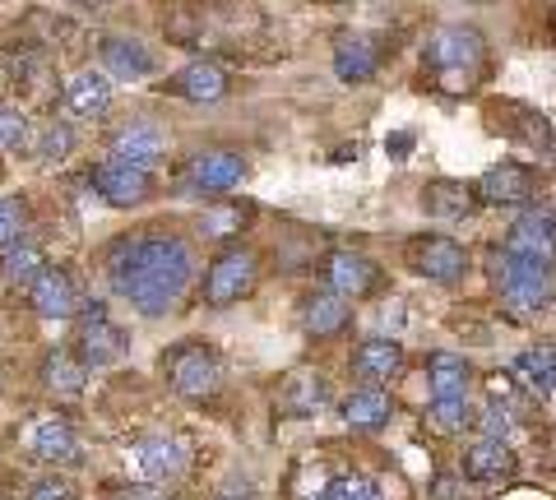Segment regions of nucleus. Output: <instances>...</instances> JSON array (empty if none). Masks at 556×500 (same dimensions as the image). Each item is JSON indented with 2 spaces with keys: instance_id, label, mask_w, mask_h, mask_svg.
I'll return each instance as SVG.
<instances>
[{
  "instance_id": "1",
  "label": "nucleus",
  "mask_w": 556,
  "mask_h": 500,
  "mask_svg": "<svg viewBox=\"0 0 556 500\" xmlns=\"http://www.w3.org/2000/svg\"><path fill=\"white\" fill-rule=\"evenodd\" d=\"M108 279L121 302H130L139 316H167L186 297L195 279V251L177 232H139L112 246Z\"/></svg>"
},
{
  "instance_id": "2",
  "label": "nucleus",
  "mask_w": 556,
  "mask_h": 500,
  "mask_svg": "<svg viewBox=\"0 0 556 500\" xmlns=\"http://www.w3.org/2000/svg\"><path fill=\"white\" fill-rule=\"evenodd\" d=\"M492 279L501 287V306H506L515 320L538 316V310L556 297V265H547V260H525V255L501 251L492 260Z\"/></svg>"
},
{
  "instance_id": "3",
  "label": "nucleus",
  "mask_w": 556,
  "mask_h": 500,
  "mask_svg": "<svg viewBox=\"0 0 556 500\" xmlns=\"http://www.w3.org/2000/svg\"><path fill=\"white\" fill-rule=\"evenodd\" d=\"M422 61L445 79V89H468V79H473V70L482 65V33L464 28V24L437 28L427 38Z\"/></svg>"
},
{
  "instance_id": "4",
  "label": "nucleus",
  "mask_w": 556,
  "mask_h": 500,
  "mask_svg": "<svg viewBox=\"0 0 556 500\" xmlns=\"http://www.w3.org/2000/svg\"><path fill=\"white\" fill-rule=\"evenodd\" d=\"M163 375L181 399H204V394L218 389V357L208 352L200 338H190L163 357Z\"/></svg>"
},
{
  "instance_id": "5",
  "label": "nucleus",
  "mask_w": 556,
  "mask_h": 500,
  "mask_svg": "<svg viewBox=\"0 0 556 500\" xmlns=\"http://www.w3.org/2000/svg\"><path fill=\"white\" fill-rule=\"evenodd\" d=\"M255 279H260L255 251H247V246L223 251L218 260L204 269V302L208 306H232V302H241L255 287Z\"/></svg>"
},
{
  "instance_id": "6",
  "label": "nucleus",
  "mask_w": 556,
  "mask_h": 500,
  "mask_svg": "<svg viewBox=\"0 0 556 500\" xmlns=\"http://www.w3.org/2000/svg\"><path fill=\"white\" fill-rule=\"evenodd\" d=\"M408 269L431 283H455L468 273V251L455 236H417L408 241Z\"/></svg>"
},
{
  "instance_id": "7",
  "label": "nucleus",
  "mask_w": 556,
  "mask_h": 500,
  "mask_svg": "<svg viewBox=\"0 0 556 500\" xmlns=\"http://www.w3.org/2000/svg\"><path fill=\"white\" fill-rule=\"evenodd\" d=\"M75 348H79V361L84 367H116L126 357V334L116 330L108 320V310L98 302L79 316V334H75Z\"/></svg>"
},
{
  "instance_id": "8",
  "label": "nucleus",
  "mask_w": 556,
  "mask_h": 500,
  "mask_svg": "<svg viewBox=\"0 0 556 500\" xmlns=\"http://www.w3.org/2000/svg\"><path fill=\"white\" fill-rule=\"evenodd\" d=\"M93 185L98 195L112 204V209H135V204H144L153 195V177L144 167H130L121 158H108L93 167Z\"/></svg>"
},
{
  "instance_id": "9",
  "label": "nucleus",
  "mask_w": 556,
  "mask_h": 500,
  "mask_svg": "<svg viewBox=\"0 0 556 500\" xmlns=\"http://www.w3.org/2000/svg\"><path fill=\"white\" fill-rule=\"evenodd\" d=\"M130 463L149 487H163V482H177L186 473L190 454H186V445L172 440V436H144V440L130 445Z\"/></svg>"
},
{
  "instance_id": "10",
  "label": "nucleus",
  "mask_w": 556,
  "mask_h": 500,
  "mask_svg": "<svg viewBox=\"0 0 556 500\" xmlns=\"http://www.w3.org/2000/svg\"><path fill=\"white\" fill-rule=\"evenodd\" d=\"M506 251H510V255H525V260H547V265H556V214L529 209V214L510 228Z\"/></svg>"
},
{
  "instance_id": "11",
  "label": "nucleus",
  "mask_w": 556,
  "mask_h": 500,
  "mask_svg": "<svg viewBox=\"0 0 556 500\" xmlns=\"http://www.w3.org/2000/svg\"><path fill=\"white\" fill-rule=\"evenodd\" d=\"M380 279V269L367 260V255H357V251H334L325 260V283L334 297L343 302H353V297H367V292L376 287Z\"/></svg>"
},
{
  "instance_id": "12",
  "label": "nucleus",
  "mask_w": 556,
  "mask_h": 500,
  "mask_svg": "<svg viewBox=\"0 0 556 500\" xmlns=\"http://www.w3.org/2000/svg\"><path fill=\"white\" fill-rule=\"evenodd\" d=\"M167 153V134L163 126H153V120H130V126H121L112 134V158L130 163V167H153Z\"/></svg>"
},
{
  "instance_id": "13",
  "label": "nucleus",
  "mask_w": 556,
  "mask_h": 500,
  "mask_svg": "<svg viewBox=\"0 0 556 500\" xmlns=\"http://www.w3.org/2000/svg\"><path fill=\"white\" fill-rule=\"evenodd\" d=\"M163 93L181 98V102H218L228 93V75H223V65H214V61H190L163 84Z\"/></svg>"
},
{
  "instance_id": "14",
  "label": "nucleus",
  "mask_w": 556,
  "mask_h": 500,
  "mask_svg": "<svg viewBox=\"0 0 556 500\" xmlns=\"http://www.w3.org/2000/svg\"><path fill=\"white\" fill-rule=\"evenodd\" d=\"M473 191L482 204H525L533 195V171L525 163H496L482 171V181Z\"/></svg>"
},
{
  "instance_id": "15",
  "label": "nucleus",
  "mask_w": 556,
  "mask_h": 500,
  "mask_svg": "<svg viewBox=\"0 0 556 500\" xmlns=\"http://www.w3.org/2000/svg\"><path fill=\"white\" fill-rule=\"evenodd\" d=\"M247 181V163H241V153H200L195 163H190V185H200L208 195H223V191H237V185Z\"/></svg>"
},
{
  "instance_id": "16",
  "label": "nucleus",
  "mask_w": 556,
  "mask_h": 500,
  "mask_svg": "<svg viewBox=\"0 0 556 500\" xmlns=\"http://www.w3.org/2000/svg\"><path fill=\"white\" fill-rule=\"evenodd\" d=\"M399 367H404V343H394V338H367L353 352V371H357V381H367V389H380L386 381H394Z\"/></svg>"
},
{
  "instance_id": "17",
  "label": "nucleus",
  "mask_w": 556,
  "mask_h": 500,
  "mask_svg": "<svg viewBox=\"0 0 556 500\" xmlns=\"http://www.w3.org/2000/svg\"><path fill=\"white\" fill-rule=\"evenodd\" d=\"M427 381H431L437 403H464L468 389H473V367H468V357H459V352H431Z\"/></svg>"
},
{
  "instance_id": "18",
  "label": "nucleus",
  "mask_w": 556,
  "mask_h": 500,
  "mask_svg": "<svg viewBox=\"0 0 556 500\" xmlns=\"http://www.w3.org/2000/svg\"><path fill=\"white\" fill-rule=\"evenodd\" d=\"M28 302L47 320H70L79 310V292H75V279H70L65 269H47L42 279L28 287Z\"/></svg>"
},
{
  "instance_id": "19",
  "label": "nucleus",
  "mask_w": 556,
  "mask_h": 500,
  "mask_svg": "<svg viewBox=\"0 0 556 500\" xmlns=\"http://www.w3.org/2000/svg\"><path fill=\"white\" fill-rule=\"evenodd\" d=\"M28 454L33 459H42V463H70L79 454V445H75V426H70L65 418H38L28 426Z\"/></svg>"
},
{
  "instance_id": "20",
  "label": "nucleus",
  "mask_w": 556,
  "mask_h": 500,
  "mask_svg": "<svg viewBox=\"0 0 556 500\" xmlns=\"http://www.w3.org/2000/svg\"><path fill=\"white\" fill-rule=\"evenodd\" d=\"M510 381L525 394H533V399H547L556 389V343H538V348L519 352L510 367Z\"/></svg>"
},
{
  "instance_id": "21",
  "label": "nucleus",
  "mask_w": 556,
  "mask_h": 500,
  "mask_svg": "<svg viewBox=\"0 0 556 500\" xmlns=\"http://www.w3.org/2000/svg\"><path fill=\"white\" fill-rule=\"evenodd\" d=\"M464 473L473 477V482H506L515 473V450H510V440H468V450H464Z\"/></svg>"
},
{
  "instance_id": "22",
  "label": "nucleus",
  "mask_w": 556,
  "mask_h": 500,
  "mask_svg": "<svg viewBox=\"0 0 556 500\" xmlns=\"http://www.w3.org/2000/svg\"><path fill=\"white\" fill-rule=\"evenodd\" d=\"M61 98H65V107L75 112V116H84V120H89V116H102V112L112 107V79L102 75V70H79L75 79L65 84V93H61Z\"/></svg>"
},
{
  "instance_id": "23",
  "label": "nucleus",
  "mask_w": 556,
  "mask_h": 500,
  "mask_svg": "<svg viewBox=\"0 0 556 500\" xmlns=\"http://www.w3.org/2000/svg\"><path fill=\"white\" fill-rule=\"evenodd\" d=\"M348 302L334 297V292H316V297H306L302 302V330L306 334H316V338H334L348 330Z\"/></svg>"
},
{
  "instance_id": "24",
  "label": "nucleus",
  "mask_w": 556,
  "mask_h": 500,
  "mask_svg": "<svg viewBox=\"0 0 556 500\" xmlns=\"http://www.w3.org/2000/svg\"><path fill=\"white\" fill-rule=\"evenodd\" d=\"M376 65H380V47L376 38H362V33H353V38H343L334 47V75L343 84H362V79H371L376 75Z\"/></svg>"
},
{
  "instance_id": "25",
  "label": "nucleus",
  "mask_w": 556,
  "mask_h": 500,
  "mask_svg": "<svg viewBox=\"0 0 556 500\" xmlns=\"http://www.w3.org/2000/svg\"><path fill=\"white\" fill-rule=\"evenodd\" d=\"M325 394H329L325 375L320 371H302V375H292V381L283 385V394H278V412H283V418H316Z\"/></svg>"
},
{
  "instance_id": "26",
  "label": "nucleus",
  "mask_w": 556,
  "mask_h": 500,
  "mask_svg": "<svg viewBox=\"0 0 556 500\" xmlns=\"http://www.w3.org/2000/svg\"><path fill=\"white\" fill-rule=\"evenodd\" d=\"M422 209L431 218H468L478 209V191L464 181H431L422 185Z\"/></svg>"
},
{
  "instance_id": "27",
  "label": "nucleus",
  "mask_w": 556,
  "mask_h": 500,
  "mask_svg": "<svg viewBox=\"0 0 556 500\" xmlns=\"http://www.w3.org/2000/svg\"><path fill=\"white\" fill-rule=\"evenodd\" d=\"M390 418H394V399L386 389H357V394H348V403H343V422L353 431H376Z\"/></svg>"
},
{
  "instance_id": "28",
  "label": "nucleus",
  "mask_w": 556,
  "mask_h": 500,
  "mask_svg": "<svg viewBox=\"0 0 556 500\" xmlns=\"http://www.w3.org/2000/svg\"><path fill=\"white\" fill-rule=\"evenodd\" d=\"M102 61H108V70L116 79H144V75H153L149 47L135 42V38H108V42H102Z\"/></svg>"
},
{
  "instance_id": "29",
  "label": "nucleus",
  "mask_w": 556,
  "mask_h": 500,
  "mask_svg": "<svg viewBox=\"0 0 556 500\" xmlns=\"http://www.w3.org/2000/svg\"><path fill=\"white\" fill-rule=\"evenodd\" d=\"M84 381H89V367L75 357V352H65V348H56V352H47V361H42V385L51 389V394H75L84 389Z\"/></svg>"
},
{
  "instance_id": "30",
  "label": "nucleus",
  "mask_w": 556,
  "mask_h": 500,
  "mask_svg": "<svg viewBox=\"0 0 556 500\" xmlns=\"http://www.w3.org/2000/svg\"><path fill=\"white\" fill-rule=\"evenodd\" d=\"M51 265L42 260V251L38 246H14V251H5V260H0V283H10V287H33L42 279Z\"/></svg>"
},
{
  "instance_id": "31",
  "label": "nucleus",
  "mask_w": 556,
  "mask_h": 500,
  "mask_svg": "<svg viewBox=\"0 0 556 500\" xmlns=\"http://www.w3.org/2000/svg\"><path fill=\"white\" fill-rule=\"evenodd\" d=\"M247 218H251L247 204H214V209L200 214V232L218 241V236H232V232L247 228Z\"/></svg>"
},
{
  "instance_id": "32",
  "label": "nucleus",
  "mask_w": 556,
  "mask_h": 500,
  "mask_svg": "<svg viewBox=\"0 0 556 500\" xmlns=\"http://www.w3.org/2000/svg\"><path fill=\"white\" fill-rule=\"evenodd\" d=\"M28 232V204L20 195H0V251H14Z\"/></svg>"
},
{
  "instance_id": "33",
  "label": "nucleus",
  "mask_w": 556,
  "mask_h": 500,
  "mask_svg": "<svg viewBox=\"0 0 556 500\" xmlns=\"http://www.w3.org/2000/svg\"><path fill=\"white\" fill-rule=\"evenodd\" d=\"M311 500H386V496H380V487L367 477H329V482H320V491Z\"/></svg>"
},
{
  "instance_id": "34",
  "label": "nucleus",
  "mask_w": 556,
  "mask_h": 500,
  "mask_svg": "<svg viewBox=\"0 0 556 500\" xmlns=\"http://www.w3.org/2000/svg\"><path fill=\"white\" fill-rule=\"evenodd\" d=\"M468 422H473V412H468V399H464V403H431V408H427V426L441 431V436H459Z\"/></svg>"
},
{
  "instance_id": "35",
  "label": "nucleus",
  "mask_w": 556,
  "mask_h": 500,
  "mask_svg": "<svg viewBox=\"0 0 556 500\" xmlns=\"http://www.w3.org/2000/svg\"><path fill=\"white\" fill-rule=\"evenodd\" d=\"M28 144V116L20 107H0V149H24Z\"/></svg>"
},
{
  "instance_id": "36",
  "label": "nucleus",
  "mask_w": 556,
  "mask_h": 500,
  "mask_svg": "<svg viewBox=\"0 0 556 500\" xmlns=\"http://www.w3.org/2000/svg\"><path fill=\"white\" fill-rule=\"evenodd\" d=\"M28 500H75V482L47 473V477H38V482L28 487Z\"/></svg>"
},
{
  "instance_id": "37",
  "label": "nucleus",
  "mask_w": 556,
  "mask_h": 500,
  "mask_svg": "<svg viewBox=\"0 0 556 500\" xmlns=\"http://www.w3.org/2000/svg\"><path fill=\"white\" fill-rule=\"evenodd\" d=\"M510 422H515V412L486 408V412H482V436H486V440H506V436H510Z\"/></svg>"
},
{
  "instance_id": "38",
  "label": "nucleus",
  "mask_w": 556,
  "mask_h": 500,
  "mask_svg": "<svg viewBox=\"0 0 556 500\" xmlns=\"http://www.w3.org/2000/svg\"><path fill=\"white\" fill-rule=\"evenodd\" d=\"M65 149H70V130L65 126H47L42 144H38V158H61Z\"/></svg>"
},
{
  "instance_id": "39",
  "label": "nucleus",
  "mask_w": 556,
  "mask_h": 500,
  "mask_svg": "<svg viewBox=\"0 0 556 500\" xmlns=\"http://www.w3.org/2000/svg\"><path fill=\"white\" fill-rule=\"evenodd\" d=\"M386 149L394 153V158H404V153L413 149V134H394V140H386Z\"/></svg>"
},
{
  "instance_id": "40",
  "label": "nucleus",
  "mask_w": 556,
  "mask_h": 500,
  "mask_svg": "<svg viewBox=\"0 0 556 500\" xmlns=\"http://www.w3.org/2000/svg\"><path fill=\"white\" fill-rule=\"evenodd\" d=\"M437 491H441V500H459V482H455V477H441Z\"/></svg>"
}]
</instances>
